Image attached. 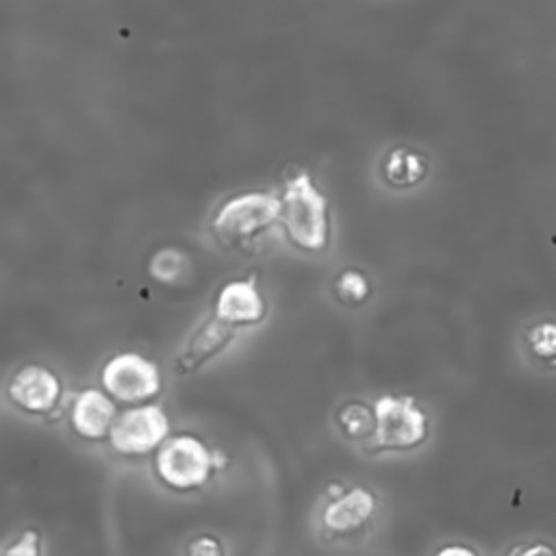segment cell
<instances>
[{
    "instance_id": "6da1fadb",
    "label": "cell",
    "mask_w": 556,
    "mask_h": 556,
    "mask_svg": "<svg viewBox=\"0 0 556 556\" xmlns=\"http://www.w3.org/2000/svg\"><path fill=\"white\" fill-rule=\"evenodd\" d=\"M282 222L289 237L304 250H321L328 239L326 198L306 172L287 180L282 195Z\"/></svg>"
},
{
    "instance_id": "7a4b0ae2",
    "label": "cell",
    "mask_w": 556,
    "mask_h": 556,
    "mask_svg": "<svg viewBox=\"0 0 556 556\" xmlns=\"http://www.w3.org/2000/svg\"><path fill=\"white\" fill-rule=\"evenodd\" d=\"M217 467L215 452L191 434H176L167 439L154 458V469L161 482L176 491H191L202 486Z\"/></svg>"
},
{
    "instance_id": "3957f363",
    "label": "cell",
    "mask_w": 556,
    "mask_h": 556,
    "mask_svg": "<svg viewBox=\"0 0 556 556\" xmlns=\"http://www.w3.org/2000/svg\"><path fill=\"white\" fill-rule=\"evenodd\" d=\"M376 430L369 445L380 450H408L428 434L424 410L410 395H380L374 404Z\"/></svg>"
},
{
    "instance_id": "277c9868",
    "label": "cell",
    "mask_w": 556,
    "mask_h": 556,
    "mask_svg": "<svg viewBox=\"0 0 556 556\" xmlns=\"http://www.w3.org/2000/svg\"><path fill=\"white\" fill-rule=\"evenodd\" d=\"M282 215V200L267 191H248L226 200L215 219V232L228 241H245Z\"/></svg>"
},
{
    "instance_id": "5b68a950",
    "label": "cell",
    "mask_w": 556,
    "mask_h": 556,
    "mask_svg": "<svg viewBox=\"0 0 556 556\" xmlns=\"http://www.w3.org/2000/svg\"><path fill=\"white\" fill-rule=\"evenodd\" d=\"M104 389L122 402L152 397L161 389V374L152 361L135 352H122L102 367Z\"/></svg>"
},
{
    "instance_id": "8992f818",
    "label": "cell",
    "mask_w": 556,
    "mask_h": 556,
    "mask_svg": "<svg viewBox=\"0 0 556 556\" xmlns=\"http://www.w3.org/2000/svg\"><path fill=\"white\" fill-rule=\"evenodd\" d=\"M169 421L165 413L154 406H137L115 417L109 439L111 445L122 454H146L165 443Z\"/></svg>"
},
{
    "instance_id": "52a82bcc",
    "label": "cell",
    "mask_w": 556,
    "mask_h": 556,
    "mask_svg": "<svg viewBox=\"0 0 556 556\" xmlns=\"http://www.w3.org/2000/svg\"><path fill=\"white\" fill-rule=\"evenodd\" d=\"M376 495L365 486H352L341 497L330 500L321 510V526L332 536L361 532L376 513Z\"/></svg>"
},
{
    "instance_id": "ba28073f",
    "label": "cell",
    "mask_w": 556,
    "mask_h": 556,
    "mask_svg": "<svg viewBox=\"0 0 556 556\" xmlns=\"http://www.w3.org/2000/svg\"><path fill=\"white\" fill-rule=\"evenodd\" d=\"M61 395L59 378L43 365L20 367L9 382V397L30 413H48Z\"/></svg>"
},
{
    "instance_id": "9c48e42d",
    "label": "cell",
    "mask_w": 556,
    "mask_h": 556,
    "mask_svg": "<svg viewBox=\"0 0 556 556\" xmlns=\"http://www.w3.org/2000/svg\"><path fill=\"white\" fill-rule=\"evenodd\" d=\"M215 311V317L228 326L254 324L265 315V302L252 280H230L222 287Z\"/></svg>"
},
{
    "instance_id": "30bf717a",
    "label": "cell",
    "mask_w": 556,
    "mask_h": 556,
    "mask_svg": "<svg viewBox=\"0 0 556 556\" xmlns=\"http://www.w3.org/2000/svg\"><path fill=\"white\" fill-rule=\"evenodd\" d=\"M113 402L98 389L78 393L72 406V426L85 439H102L113 426Z\"/></svg>"
},
{
    "instance_id": "8fae6325",
    "label": "cell",
    "mask_w": 556,
    "mask_h": 556,
    "mask_svg": "<svg viewBox=\"0 0 556 556\" xmlns=\"http://www.w3.org/2000/svg\"><path fill=\"white\" fill-rule=\"evenodd\" d=\"M235 330L232 326H228L226 321H222L219 317H213L208 321H204L193 337L189 339L187 348L182 350V354L176 358V367L180 371H189L195 369L198 365H202L208 356H213L215 352H219L230 339H232Z\"/></svg>"
},
{
    "instance_id": "7c38bea8",
    "label": "cell",
    "mask_w": 556,
    "mask_h": 556,
    "mask_svg": "<svg viewBox=\"0 0 556 556\" xmlns=\"http://www.w3.org/2000/svg\"><path fill=\"white\" fill-rule=\"evenodd\" d=\"M424 174H426V161L421 154L413 150L395 148L384 161V176L393 185H413Z\"/></svg>"
},
{
    "instance_id": "4fadbf2b",
    "label": "cell",
    "mask_w": 556,
    "mask_h": 556,
    "mask_svg": "<svg viewBox=\"0 0 556 556\" xmlns=\"http://www.w3.org/2000/svg\"><path fill=\"white\" fill-rule=\"evenodd\" d=\"M339 424L343 432L352 439L369 437L376 430V415L369 413V408L361 402H348L339 410Z\"/></svg>"
},
{
    "instance_id": "5bb4252c",
    "label": "cell",
    "mask_w": 556,
    "mask_h": 556,
    "mask_svg": "<svg viewBox=\"0 0 556 556\" xmlns=\"http://www.w3.org/2000/svg\"><path fill=\"white\" fill-rule=\"evenodd\" d=\"M334 289L339 293V298L343 302H363L369 293V282L365 278L363 271L358 269H343L339 276H337V282H334Z\"/></svg>"
},
{
    "instance_id": "9a60e30c",
    "label": "cell",
    "mask_w": 556,
    "mask_h": 556,
    "mask_svg": "<svg viewBox=\"0 0 556 556\" xmlns=\"http://www.w3.org/2000/svg\"><path fill=\"white\" fill-rule=\"evenodd\" d=\"M182 269V256L178 250L165 248L156 252L150 261V274L156 276L159 280H174Z\"/></svg>"
},
{
    "instance_id": "2e32d148",
    "label": "cell",
    "mask_w": 556,
    "mask_h": 556,
    "mask_svg": "<svg viewBox=\"0 0 556 556\" xmlns=\"http://www.w3.org/2000/svg\"><path fill=\"white\" fill-rule=\"evenodd\" d=\"M0 556H41V536L37 530H24L13 543H9Z\"/></svg>"
},
{
    "instance_id": "e0dca14e",
    "label": "cell",
    "mask_w": 556,
    "mask_h": 556,
    "mask_svg": "<svg viewBox=\"0 0 556 556\" xmlns=\"http://www.w3.org/2000/svg\"><path fill=\"white\" fill-rule=\"evenodd\" d=\"M185 556H226L224 543L213 534H198L187 543Z\"/></svg>"
},
{
    "instance_id": "ac0fdd59",
    "label": "cell",
    "mask_w": 556,
    "mask_h": 556,
    "mask_svg": "<svg viewBox=\"0 0 556 556\" xmlns=\"http://www.w3.org/2000/svg\"><path fill=\"white\" fill-rule=\"evenodd\" d=\"M530 341L539 354H545V356L556 354V326L543 324V326L534 328L530 332Z\"/></svg>"
},
{
    "instance_id": "d6986e66",
    "label": "cell",
    "mask_w": 556,
    "mask_h": 556,
    "mask_svg": "<svg viewBox=\"0 0 556 556\" xmlns=\"http://www.w3.org/2000/svg\"><path fill=\"white\" fill-rule=\"evenodd\" d=\"M506 556H556V554L549 545L534 543V545H517Z\"/></svg>"
},
{
    "instance_id": "ffe728a7",
    "label": "cell",
    "mask_w": 556,
    "mask_h": 556,
    "mask_svg": "<svg viewBox=\"0 0 556 556\" xmlns=\"http://www.w3.org/2000/svg\"><path fill=\"white\" fill-rule=\"evenodd\" d=\"M434 556H478L471 547H467V545H445V547H441Z\"/></svg>"
}]
</instances>
